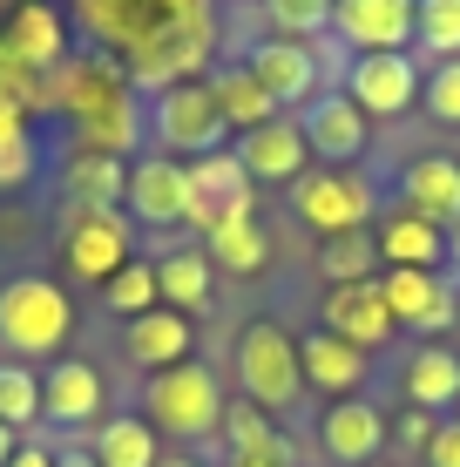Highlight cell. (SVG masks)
I'll return each mask as SVG.
<instances>
[{"label": "cell", "instance_id": "cell-28", "mask_svg": "<svg viewBox=\"0 0 460 467\" xmlns=\"http://www.w3.org/2000/svg\"><path fill=\"white\" fill-rule=\"evenodd\" d=\"M129 190V156H102V150H75L61 170V197L68 211H122Z\"/></svg>", "mask_w": 460, "mask_h": 467}, {"label": "cell", "instance_id": "cell-5", "mask_svg": "<svg viewBox=\"0 0 460 467\" xmlns=\"http://www.w3.org/2000/svg\"><path fill=\"white\" fill-rule=\"evenodd\" d=\"M224 407H230L224 379L203 359H183V366H169V373L142 379V420L163 433V441H210V433L224 427Z\"/></svg>", "mask_w": 460, "mask_h": 467}, {"label": "cell", "instance_id": "cell-34", "mask_svg": "<svg viewBox=\"0 0 460 467\" xmlns=\"http://www.w3.org/2000/svg\"><path fill=\"white\" fill-rule=\"evenodd\" d=\"M258 14L278 41H332V0H258Z\"/></svg>", "mask_w": 460, "mask_h": 467}, {"label": "cell", "instance_id": "cell-30", "mask_svg": "<svg viewBox=\"0 0 460 467\" xmlns=\"http://www.w3.org/2000/svg\"><path fill=\"white\" fill-rule=\"evenodd\" d=\"M88 454L102 467H156V461H163V433L142 420V413H102Z\"/></svg>", "mask_w": 460, "mask_h": 467}, {"label": "cell", "instance_id": "cell-33", "mask_svg": "<svg viewBox=\"0 0 460 467\" xmlns=\"http://www.w3.org/2000/svg\"><path fill=\"white\" fill-rule=\"evenodd\" d=\"M319 278H325V285H366V278H379V244H373V231H339V237H325V244H319Z\"/></svg>", "mask_w": 460, "mask_h": 467}, {"label": "cell", "instance_id": "cell-11", "mask_svg": "<svg viewBox=\"0 0 460 467\" xmlns=\"http://www.w3.org/2000/svg\"><path fill=\"white\" fill-rule=\"evenodd\" d=\"M237 61H244V68L258 75L264 88H271V102L284 109V116H298V109H305L312 95L325 88V55H319L312 41H278V35H258V41H250Z\"/></svg>", "mask_w": 460, "mask_h": 467}, {"label": "cell", "instance_id": "cell-24", "mask_svg": "<svg viewBox=\"0 0 460 467\" xmlns=\"http://www.w3.org/2000/svg\"><path fill=\"white\" fill-rule=\"evenodd\" d=\"M325 332H339V339L359 346V352L386 346L393 339V312H386V298H379V278H366V285H325Z\"/></svg>", "mask_w": 460, "mask_h": 467}, {"label": "cell", "instance_id": "cell-42", "mask_svg": "<svg viewBox=\"0 0 460 467\" xmlns=\"http://www.w3.org/2000/svg\"><path fill=\"white\" fill-rule=\"evenodd\" d=\"M14 447H21V433H14V427H0V467L14 461Z\"/></svg>", "mask_w": 460, "mask_h": 467}, {"label": "cell", "instance_id": "cell-21", "mask_svg": "<svg viewBox=\"0 0 460 467\" xmlns=\"http://www.w3.org/2000/svg\"><path fill=\"white\" fill-rule=\"evenodd\" d=\"M0 47L14 55V68H61L68 61V21L47 0H21L0 27Z\"/></svg>", "mask_w": 460, "mask_h": 467}, {"label": "cell", "instance_id": "cell-3", "mask_svg": "<svg viewBox=\"0 0 460 467\" xmlns=\"http://www.w3.org/2000/svg\"><path fill=\"white\" fill-rule=\"evenodd\" d=\"M75 332V298L61 292L55 278H41V271H21V278L0 285V352L7 359H61V346H68Z\"/></svg>", "mask_w": 460, "mask_h": 467}, {"label": "cell", "instance_id": "cell-46", "mask_svg": "<svg viewBox=\"0 0 460 467\" xmlns=\"http://www.w3.org/2000/svg\"><path fill=\"white\" fill-rule=\"evenodd\" d=\"M373 467H379V461H373Z\"/></svg>", "mask_w": 460, "mask_h": 467}, {"label": "cell", "instance_id": "cell-13", "mask_svg": "<svg viewBox=\"0 0 460 467\" xmlns=\"http://www.w3.org/2000/svg\"><path fill=\"white\" fill-rule=\"evenodd\" d=\"M122 211L142 231H177L189 223V170L177 156H129V190H122Z\"/></svg>", "mask_w": 460, "mask_h": 467}, {"label": "cell", "instance_id": "cell-36", "mask_svg": "<svg viewBox=\"0 0 460 467\" xmlns=\"http://www.w3.org/2000/svg\"><path fill=\"white\" fill-rule=\"evenodd\" d=\"M414 47L426 61H460V0H420L414 7Z\"/></svg>", "mask_w": 460, "mask_h": 467}, {"label": "cell", "instance_id": "cell-20", "mask_svg": "<svg viewBox=\"0 0 460 467\" xmlns=\"http://www.w3.org/2000/svg\"><path fill=\"white\" fill-rule=\"evenodd\" d=\"M298 373H305V393H319V400H353L359 386H366L373 373V352H359V346H345L339 332H305L298 339Z\"/></svg>", "mask_w": 460, "mask_h": 467}, {"label": "cell", "instance_id": "cell-16", "mask_svg": "<svg viewBox=\"0 0 460 467\" xmlns=\"http://www.w3.org/2000/svg\"><path fill=\"white\" fill-rule=\"evenodd\" d=\"M379 298H386L393 326H414L426 339L460 318V292L440 278V271H379Z\"/></svg>", "mask_w": 460, "mask_h": 467}, {"label": "cell", "instance_id": "cell-32", "mask_svg": "<svg viewBox=\"0 0 460 467\" xmlns=\"http://www.w3.org/2000/svg\"><path fill=\"white\" fill-rule=\"evenodd\" d=\"M0 427H14L21 441L41 427V366L0 359Z\"/></svg>", "mask_w": 460, "mask_h": 467}, {"label": "cell", "instance_id": "cell-25", "mask_svg": "<svg viewBox=\"0 0 460 467\" xmlns=\"http://www.w3.org/2000/svg\"><path fill=\"white\" fill-rule=\"evenodd\" d=\"M156 292H163L169 312L203 318V312H210V298H217V265H210V251H203V244H169L163 257H156Z\"/></svg>", "mask_w": 460, "mask_h": 467}, {"label": "cell", "instance_id": "cell-35", "mask_svg": "<svg viewBox=\"0 0 460 467\" xmlns=\"http://www.w3.org/2000/svg\"><path fill=\"white\" fill-rule=\"evenodd\" d=\"M102 305L122 318V326L142 318V312H156V305H163V292H156V257H129V265L102 285Z\"/></svg>", "mask_w": 460, "mask_h": 467}, {"label": "cell", "instance_id": "cell-43", "mask_svg": "<svg viewBox=\"0 0 460 467\" xmlns=\"http://www.w3.org/2000/svg\"><path fill=\"white\" fill-rule=\"evenodd\" d=\"M156 467H210V461H197V454H163Z\"/></svg>", "mask_w": 460, "mask_h": 467}, {"label": "cell", "instance_id": "cell-12", "mask_svg": "<svg viewBox=\"0 0 460 467\" xmlns=\"http://www.w3.org/2000/svg\"><path fill=\"white\" fill-rule=\"evenodd\" d=\"M420 0H332V41L345 55H414Z\"/></svg>", "mask_w": 460, "mask_h": 467}, {"label": "cell", "instance_id": "cell-2", "mask_svg": "<svg viewBox=\"0 0 460 467\" xmlns=\"http://www.w3.org/2000/svg\"><path fill=\"white\" fill-rule=\"evenodd\" d=\"M61 116L75 122V150H102V156H129L142 142V102L129 88V75L95 47H75L61 61V88H55Z\"/></svg>", "mask_w": 460, "mask_h": 467}, {"label": "cell", "instance_id": "cell-39", "mask_svg": "<svg viewBox=\"0 0 460 467\" xmlns=\"http://www.w3.org/2000/svg\"><path fill=\"white\" fill-rule=\"evenodd\" d=\"M426 467H460V413H447V420L434 427V441H426Z\"/></svg>", "mask_w": 460, "mask_h": 467}, {"label": "cell", "instance_id": "cell-17", "mask_svg": "<svg viewBox=\"0 0 460 467\" xmlns=\"http://www.w3.org/2000/svg\"><path fill=\"white\" fill-rule=\"evenodd\" d=\"M230 150H237V163H244L250 183H278V190H291L298 176L312 170V142H305V129H298V116H278V122L250 129V136H237Z\"/></svg>", "mask_w": 460, "mask_h": 467}, {"label": "cell", "instance_id": "cell-6", "mask_svg": "<svg viewBox=\"0 0 460 467\" xmlns=\"http://www.w3.org/2000/svg\"><path fill=\"white\" fill-rule=\"evenodd\" d=\"M142 136L156 142V156H177V163H197V156L230 150V122L217 116L210 82H169L142 102Z\"/></svg>", "mask_w": 460, "mask_h": 467}, {"label": "cell", "instance_id": "cell-45", "mask_svg": "<svg viewBox=\"0 0 460 467\" xmlns=\"http://www.w3.org/2000/svg\"><path fill=\"white\" fill-rule=\"evenodd\" d=\"M230 467H278V461H230Z\"/></svg>", "mask_w": 460, "mask_h": 467}, {"label": "cell", "instance_id": "cell-26", "mask_svg": "<svg viewBox=\"0 0 460 467\" xmlns=\"http://www.w3.org/2000/svg\"><path fill=\"white\" fill-rule=\"evenodd\" d=\"M400 386H406V400H414L420 413L447 420V407H460V352L440 346V339L414 346V352H406V366H400Z\"/></svg>", "mask_w": 460, "mask_h": 467}, {"label": "cell", "instance_id": "cell-18", "mask_svg": "<svg viewBox=\"0 0 460 467\" xmlns=\"http://www.w3.org/2000/svg\"><path fill=\"white\" fill-rule=\"evenodd\" d=\"M102 407H108V386L88 359H47L41 366V420L55 427H102Z\"/></svg>", "mask_w": 460, "mask_h": 467}, {"label": "cell", "instance_id": "cell-38", "mask_svg": "<svg viewBox=\"0 0 460 467\" xmlns=\"http://www.w3.org/2000/svg\"><path fill=\"white\" fill-rule=\"evenodd\" d=\"M35 170H41V156H35V136H14V142H0V190H21Z\"/></svg>", "mask_w": 460, "mask_h": 467}, {"label": "cell", "instance_id": "cell-9", "mask_svg": "<svg viewBox=\"0 0 460 467\" xmlns=\"http://www.w3.org/2000/svg\"><path fill=\"white\" fill-rule=\"evenodd\" d=\"M61 257L82 285H108L136 257V231L122 211H68L61 217Z\"/></svg>", "mask_w": 460, "mask_h": 467}, {"label": "cell", "instance_id": "cell-7", "mask_svg": "<svg viewBox=\"0 0 460 467\" xmlns=\"http://www.w3.org/2000/svg\"><path fill=\"white\" fill-rule=\"evenodd\" d=\"M291 211L305 217L319 237L366 231V223L379 217V190H373L366 170H325V163H312V170L291 183Z\"/></svg>", "mask_w": 460, "mask_h": 467}, {"label": "cell", "instance_id": "cell-8", "mask_svg": "<svg viewBox=\"0 0 460 467\" xmlns=\"http://www.w3.org/2000/svg\"><path fill=\"white\" fill-rule=\"evenodd\" d=\"M420 82H426V68L414 55H345V68H339V88L359 102L366 122H393L406 109H420Z\"/></svg>", "mask_w": 460, "mask_h": 467}, {"label": "cell", "instance_id": "cell-19", "mask_svg": "<svg viewBox=\"0 0 460 467\" xmlns=\"http://www.w3.org/2000/svg\"><path fill=\"white\" fill-rule=\"evenodd\" d=\"M189 170V223L197 231H210L217 217H237V211H258V190H250L244 163H237V150H217V156H197Z\"/></svg>", "mask_w": 460, "mask_h": 467}, {"label": "cell", "instance_id": "cell-15", "mask_svg": "<svg viewBox=\"0 0 460 467\" xmlns=\"http://www.w3.org/2000/svg\"><path fill=\"white\" fill-rule=\"evenodd\" d=\"M319 447H325V461H339V467H373L386 454V413H379L366 393L325 400L319 407Z\"/></svg>", "mask_w": 460, "mask_h": 467}, {"label": "cell", "instance_id": "cell-37", "mask_svg": "<svg viewBox=\"0 0 460 467\" xmlns=\"http://www.w3.org/2000/svg\"><path fill=\"white\" fill-rule=\"evenodd\" d=\"M420 109H426L440 129H460V61H434V68H426Z\"/></svg>", "mask_w": 460, "mask_h": 467}, {"label": "cell", "instance_id": "cell-31", "mask_svg": "<svg viewBox=\"0 0 460 467\" xmlns=\"http://www.w3.org/2000/svg\"><path fill=\"white\" fill-rule=\"evenodd\" d=\"M230 441V461H291V447H284V433H278V420L271 413H258L244 400V407H224V427H217Z\"/></svg>", "mask_w": 460, "mask_h": 467}, {"label": "cell", "instance_id": "cell-23", "mask_svg": "<svg viewBox=\"0 0 460 467\" xmlns=\"http://www.w3.org/2000/svg\"><path fill=\"white\" fill-rule=\"evenodd\" d=\"M373 244H379V271H440L447 265V231L414 217V211H400V203L379 217Z\"/></svg>", "mask_w": 460, "mask_h": 467}, {"label": "cell", "instance_id": "cell-40", "mask_svg": "<svg viewBox=\"0 0 460 467\" xmlns=\"http://www.w3.org/2000/svg\"><path fill=\"white\" fill-rule=\"evenodd\" d=\"M7 467H55V447H41V441H21Z\"/></svg>", "mask_w": 460, "mask_h": 467}, {"label": "cell", "instance_id": "cell-10", "mask_svg": "<svg viewBox=\"0 0 460 467\" xmlns=\"http://www.w3.org/2000/svg\"><path fill=\"white\" fill-rule=\"evenodd\" d=\"M298 129L312 142V163H325V170H359V156L373 150V122L359 116V102L345 88H319L298 109Z\"/></svg>", "mask_w": 460, "mask_h": 467}, {"label": "cell", "instance_id": "cell-41", "mask_svg": "<svg viewBox=\"0 0 460 467\" xmlns=\"http://www.w3.org/2000/svg\"><path fill=\"white\" fill-rule=\"evenodd\" d=\"M55 467H102L88 447H55Z\"/></svg>", "mask_w": 460, "mask_h": 467}, {"label": "cell", "instance_id": "cell-27", "mask_svg": "<svg viewBox=\"0 0 460 467\" xmlns=\"http://www.w3.org/2000/svg\"><path fill=\"white\" fill-rule=\"evenodd\" d=\"M203 82H210L217 116L230 122V136H250V129H264V122H278V116H284V109L271 102V88H264V82H258V75H250L237 55H230V61H217Z\"/></svg>", "mask_w": 460, "mask_h": 467}, {"label": "cell", "instance_id": "cell-44", "mask_svg": "<svg viewBox=\"0 0 460 467\" xmlns=\"http://www.w3.org/2000/svg\"><path fill=\"white\" fill-rule=\"evenodd\" d=\"M447 265L460 271V223H454V231H447Z\"/></svg>", "mask_w": 460, "mask_h": 467}, {"label": "cell", "instance_id": "cell-4", "mask_svg": "<svg viewBox=\"0 0 460 467\" xmlns=\"http://www.w3.org/2000/svg\"><path fill=\"white\" fill-rule=\"evenodd\" d=\"M230 366H237V393L250 400L258 413H284L305 400V373H298V339L278 326V318H244L237 326V346H230Z\"/></svg>", "mask_w": 460, "mask_h": 467}, {"label": "cell", "instance_id": "cell-14", "mask_svg": "<svg viewBox=\"0 0 460 467\" xmlns=\"http://www.w3.org/2000/svg\"><path fill=\"white\" fill-rule=\"evenodd\" d=\"M393 203L426 217V223H440V231H454L460 223V156H447V150L406 156L400 176H393Z\"/></svg>", "mask_w": 460, "mask_h": 467}, {"label": "cell", "instance_id": "cell-1", "mask_svg": "<svg viewBox=\"0 0 460 467\" xmlns=\"http://www.w3.org/2000/svg\"><path fill=\"white\" fill-rule=\"evenodd\" d=\"M68 14L82 27V47L116 61L136 95L210 75L217 55L210 0H68Z\"/></svg>", "mask_w": 460, "mask_h": 467}, {"label": "cell", "instance_id": "cell-22", "mask_svg": "<svg viewBox=\"0 0 460 467\" xmlns=\"http://www.w3.org/2000/svg\"><path fill=\"white\" fill-rule=\"evenodd\" d=\"M122 352H129L142 373H169V366H183L189 352H197V318L156 305V312H142V318L122 326Z\"/></svg>", "mask_w": 460, "mask_h": 467}, {"label": "cell", "instance_id": "cell-29", "mask_svg": "<svg viewBox=\"0 0 460 467\" xmlns=\"http://www.w3.org/2000/svg\"><path fill=\"white\" fill-rule=\"evenodd\" d=\"M203 244H210V265H217V271H230V278H258V271L271 265V237H264L258 211L217 217L210 231H203Z\"/></svg>", "mask_w": 460, "mask_h": 467}]
</instances>
